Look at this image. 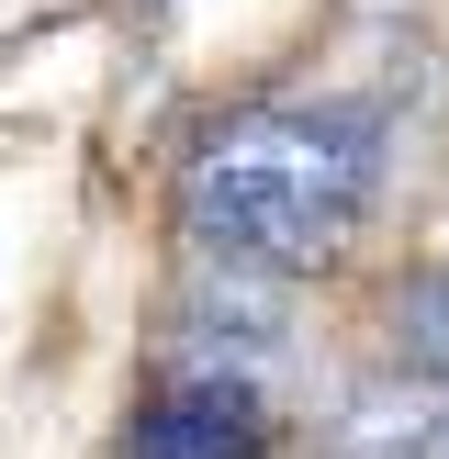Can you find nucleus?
Instances as JSON below:
<instances>
[{
  "label": "nucleus",
  "instance_id": "obj_1",
  "mask_svg": "<svg viewBox=\"0 0 449 459\" xmlns=\"http://www.w3.org/2000/svg\"><path fill=\"white\" fill-rule=\"evenodd\" d=\"M393 169V124L371 101H247L180 157V224L224 269H326L359 236Z\"/></svg>",
  "mask_w": 449,
  "mask_h": 459
},
{
  "label": "nucleus",
  "instance_id": "obj_2",
  "mask_svg": "<svg viewBox=\"0 0 449 459\" xmlns=\"http://www.w3.org/2000/svg\"><path fill=\"white\" fill-rule=\"evenodd\" d=\"M304 359V314H292L281 269H224L202 258V281L180 291V370H236L259 393H281Z\"/></svg>",
  "mask_w": 449,
  "mask_h": 459
},
{
  "label": "nucleus",
  "instance_id": "obj_3",
  "mask_svg": "<svg viewBox=\"0 0 449 459\" xmlns=\"http://www.w3.org/2000/svg\"><path fill=\"white\" fill-rule=\"evenodd\" d=\"M124 459H269V393L236 370H180L135 415Z\"/></svg>",
  "mask_w": 449,
  "mask_h": 459
},
{
  "label": "nucleus",
  "instance_id": "obj_4",
  "mask_svg": "<svg viewBox=\"0 0 449 459\" xmlns=\"http://www.w3.org/2000/svg\"><path fill=\"white\" fill-rule=\"evenodd\" d=\"M427 415H438V381L393 370V381H359L348 403L326 415V459H427Z\"/></svg>",
  "mask_w": 449,
  "mask_h": 459
},
{
  "label": "nucleus",
  "instance_id": "obj_5",
  "mask_svg": "<svg viewBox=\"0 0 449 459\" xmlns=\"http://www.w3.org/2000/svg\"><path fill=\"white\" fill-rule=\"evenodd\" d=\"M393 359L427 381H449V269H427V281L393 291Z\"/></svg>",
  "mask_w": 449,
  "mask_h": 459
}]
</instances>
